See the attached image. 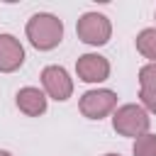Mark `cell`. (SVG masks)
Segmentation results:
<instances>
[{
  "label": "cell",
  "instance_id": "cell-1",
  "mask_svg": "<svg viewBox=\"0 0 156 156\" xmlns=\"http://www.w3.org/2000/svg\"><path fill=\"white\" fill-rule=\"evenodd\" d=\"M24 32H27V39L32 41L34 49L51 51L63 39V22L51 12H37V15H32L27 20Z\"/></svg>",
  "mask_w": 156,
  "mask_h": 156
},
{
  "label": "cell",
  "instance_id": "cell-2",
  "mask_svg": "<svg viewBox=\"0 0 156 156\" xmlns=\"http://www.w3.org/2000/svg\"><path fill=\"white\" fill-rule=\"evenodd\" d=\"M149 124H151L149 112H146L141 105H134V102H127V105L117 107L115 115H112V127H115V132L122 134V136H134V139H139V136H144V134L149 132Z\"/></svg>",
  "mask_w": 156,
  "mask_h": 156
},
{
  "label": "cell",
  "instance_id": "cell-3",
  "mask_svg": "<svg viewBox=\"0 0 156 156\" xmlns=\"http://www.w3.org/2000/svg\"><path fill=\"white\" fill-rule=\"evenodd\" d=\"M76 34L80 41H85L90 46H102L112 37V24L102 12H85L76 22Z\"/></svg>",
  "mask_w": 156,
  "mask_h": 156
},
{
  "label": "cell",
  "instance_id": "cell-4",
  "mask_svg": "<svg viewBox=\"0 0 156 156\" xmlns=\"http://www.w3.org/2000/svg\"><path fill=\"white\" fill-rule=\"evenodd\" d=\"M83 117L88 119H102L107 117L110 112H115L117 107V95L107 88H95V90H88L80 95V102H78Z\"/></svg>",
  "mask_w": 156,
  "mask_h": 156
},
{
  "label": "cell",
  "instance_id": "cell-5",
  "mask_svg": "<svg viewBox=\"0 0 156 156\" xmlns=\"http://www.w3.org/2000/svg\"><path fill=\"white\" fill-rule=\"evenodd\" d=\"M41 85L46 95L54 98L56 102H63L73 95V80L63 66H46L41 71Z\"/></svg>",
  "mask_w": 156,
  "mask_h": 156
},
{
  "label": "cell",
  "instance_id": "cell-6",
  "mask_svg": "<svg viewBox=\"0 0 156 156\" xmlns=\"http://www.w3.org/2000/svg\"><path fill=\"white\" fill-rule=\"evenodd\" d=\"M76 73L85 83H102L110 78V61L100 54H83L76 61Z\"/></svg>",
  "mask_w": 156,
  "mask_h": 156
},
{
  "label": "cell",
  "instance_id": "cell-7",
  "mask_svg": "<svg viewBox=\"0 0 156 156\" xmlns=\"http://www.w3.org/2000/svg\"><path fill=\"white\" fill-rule=\"evenodd\" d=\"M24 63V46L12 34H0V73H12Z\"/></svg>",
  "mask_w": 156,
  "mask_h": 156
},
{
  "label": "cell",
  "instance_id": "cell-8",
  "mask_svg": "<svg viewBox=\"0 0 156 156\" xmlns=\"http://www.w3.org/2000/svg\"><path fill=\"white\" fill-rule=\"evenodd\" d=\"M15 102H17L20 112H24L27 117H39V115L46 112V95H44L39 88H32V85L20 88Z\"/></svg>",
  "mask_w": 156,
  "mask_h": 156
},
{
  "label": "cell",
  "instance_id": "cell-9",
  "mask_svg": "<svg viewBox=\"0 0 156 156\" xmlns=\"http://www.w3.org/2000/svg\"><path fill=\"white\" fill-rule=\"evenodd\" d=\"M136 51L144 58H151V63H156V27H146L136 34Z\"/></svg>",
  "mask_w": 156,
  "mask_h": 156
},
{
  "label": "cell",
  "instance_id": "cell-10",
  "mask_svg": "<svg viewBox=\"0 0 156 156\" xmlns=\"http://www.w3.org/2000/svg\"><path fill=\"white\" fill-rule=\"evenodd\" d=\"M134 156H156V134L146 132L144 136L134 139Z\"/></svg>",
  "mask_w": 156,
  "mask_h": 156
},
{
  "label": "cell",
  "instance_id": "cell-11",
  "mask_svg": "<svg viewBox=\"0 0 156 156\" xmlns=\"http://www.w3.org/2000/svg\"><path fill=\"white\" fill-rule=\"evenodd\" d=\"M139 90L156 93V63H146L139 68Z\"/></svg>",
  "mask_w": 156,
  "mask_h": 156
},
{
  "label": "cell",
  "instance_id": "cell-12",
  "mask_svg": "<svg viewBox=\"0 0 156 156\" xmlns=\"http://www.w3.org/2000/svg\"><path fill=\"white\" fill-rule=\"evenodd\" d=\"M139 100H141V107H144L146 112H154V115H156V93L139 90Z\"/></svg>",
  "mask_w": 156,
  "mask_h": 156
},
{
  "label": "cell",
  "instance_id": "cell-13",
  "mask_svg": "<svg viewBox=\"0 0 156 156\" xmlns=\"http://www.w3.org/2000/svg\"><path fill=\"white\" fill-rule=\"evenodd\" d=\"M0 156H12L10 151H5V149H0Z\"/></svg>",
  "mask_w": 156,
  "mask_h": 156
},
{
  "label": "cell",
  "instance_id": "cell-14",
  "mask_svg": "<svg viewBox=\"0 0 156 156\" xmlns=\"http://www.w3.org/2000/svg\"><path fill=\"white\" fill-rule=\"evenodd\" d=\"M105 156H119V154H105Z\"/></svg>",
  "mask_w": 156,
  "mask_h": 156
}]
</instances>
